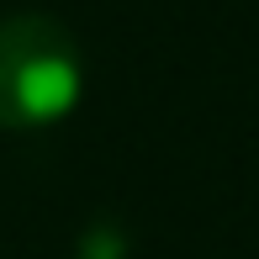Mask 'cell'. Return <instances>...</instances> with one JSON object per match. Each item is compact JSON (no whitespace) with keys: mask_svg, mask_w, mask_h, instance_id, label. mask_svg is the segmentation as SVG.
<instances>
[{"mask_svg":"<svg viewBox=\"0 0 259 259\" xmlns=\"http://www.w3.org/2000/svg\"><path fill=\"white\" fill-rule=\"evenodd\" d=\"M85 90V53L58 16L16 11L0 21V133L64 122Z\"/></svg>","mask_w":259,"mask_h":259,"instance_id":"6da1fadb","label":"cell"}]
</instances>
